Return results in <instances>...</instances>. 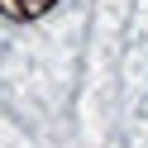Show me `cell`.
<instances>
[{
	"instance_id": "6da1fadb",
	"label": "cell",
	"mask_w": 148,
	"mask_h": 148,
	"mask_svg": "<svg viewBox=\"0 0 148 148\" xmlns=\"http://www.w3.org/2000/svg\"><path fill=\"white\" fill-rule=\"evenodd\" d=\"M53 5H58V0H0V14H10V19H38Z\"/></svg>"
}]
</instances>
